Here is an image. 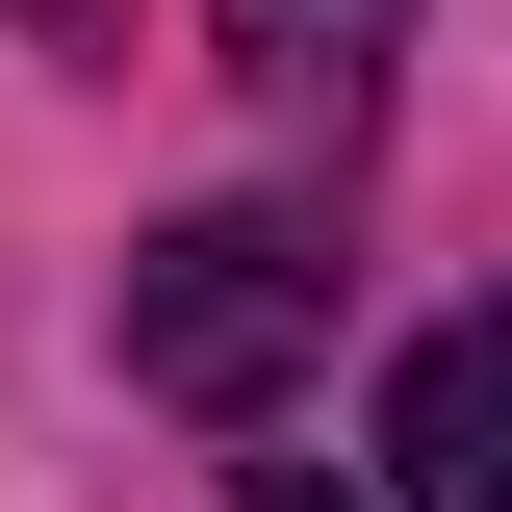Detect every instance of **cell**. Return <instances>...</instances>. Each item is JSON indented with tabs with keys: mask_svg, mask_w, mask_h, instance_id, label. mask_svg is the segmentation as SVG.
<instances>
[{
	"mask_svg": "<svg viewBox=\"0 0 512 512\" xmlns=\"http://www.w3.org/2000/svg\"><path fill=\"white\" fill-rule=\"evenodd\" d=\"M384 512H512V308H436L384 359Z\"/></svg>",
	"mask_w": 512,
	"mask_h": 512,
	"instance_id": "obj_2",
	"label": "cell"
},
{
	"mask_svg": "<svg viewBox=\"0 0 512 512\" xmlns=\"http://www.w3.org/2000/svg\"><path fill=\"white\" fill-rule=\"evenodd\" d=\"M333 359V231L308 205H205V231L128 256V384L154 410H282Z\"/></svg>",
	"mask_w": 512,
	"mask_h": 512,
	"instance_id": "obj_1",
	"label": "cell"
},
{
	"mask_svg": "<svg viewBox=\"0 0 512 512\" xmlns=\"http://www.w3.org/2000/svg\"><path fill=\"white\" fill-rule=\"evenodd\" d=\"M282 512H333V487H282Z\"/></svg>",
	"mask_w": 512,
	"mask_h": 512,
	"instance_id": "obj_4",
	"label": "cell"
},
{
	"mask_svg": "<svg viewBox=\"0 0 512 512\" xmlns=\"http://www.w3.org/2000/svg\"><path fill=\"white\" fill-rule=\"evenodd\" d=\"M231 52L282 77V103H359V77L410 52V0H231Z\"/></svg>",
	"mask_w": 512,
	"mask_h": 512,
	"instance_id": "obj_3",
	"label": "cell"
}]
</instances>
